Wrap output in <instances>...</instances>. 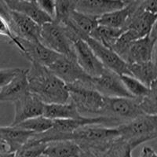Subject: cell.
Returning a JSON list of instances; mask_svg holds the SVG:
<instances>
[{"label":"cell","mask_w":157,"mask_h":157,"mask_svg":"<svg viewBox=\"0 0 157 157\" xmlns=\"http://www.w3.org/2000/svg\"><path fill=\"white\" fill-rule=\"evenodd\" d=\"M27 78L30 93L45 105L64 104L69 101L67 85L49 68L38 63H31Z\"/></svg>","instance_id":"6da1fadb"},{"label":"cell","mask_w":157,"mask_h":157,"mask_svg":"<svg viewBox=\"0 0 157 157\" xmlns=\"http://www.w3.org/2000/svg\"><path fill=\"white\" fill-rule=\"evenodd\" d=\"M120 137L134 149L142 143L153 140L157 136V115H143L118 126Z\"/></svg>","instance_id":"7a4b0ae2"},{"label":"cell","mask_w":157,"mask_h":157,"mask_svg":"<svg viewBox=\"0 0 157 157\" xmlns=\"http://www.w3.org/2000/svg\"><path fill=\"white\" fill-rule=\"evenodd\" d=\"M69 93V101L73 104L78 113L83 116L88 115L101 116L105 98L93 86L87 85H67Z\"/></svg>","instance_id":"3957f363"},{"label":"cell","mask_w":157,"mask_h":157,"mask_svg":"<svg viewBox=\"0 0 157 157\" xmlns=\"http://www.w3.org/2000/svg\"><path fill=\"white\" fill-rule=\"evenodd\" d=\"M143 115L137 98L105 97L101 116L110 118L118 127Z\"/></svg>","instance_id":"277c9868"},{"label":"cell","mask_w":157,"mask_h":157,"mask_svg":"<svg viewBox=\"0 0 157 157\" xmlns=\"http://www.w3.org/2000/svg\"><path fill=\"white\" fill-rule=\"evenodd\" d=\"M40 43L57 54L75 59L73 42L61 24L52 21L42 25Z\"/></svg>","instance_id":"5b68a950"},{"label":"cell","mask_w":157,"mask_h":157,"mask_svg":"<svg viewBox=\"0 0 157 157\" xmlns=\"http://www.w3.org/2000/svg\"><path fill=\"white\" fill-rule=\"evenodd\" d=\"M48 68L66 85L80 84L92 86V77L81 68L75 59L61 55Z\"/></svg>","instance_id":"8992f818"},{"label":"cell","mask_w":157,"mask_h":157,"mask_svg":"<svg viewBox=\"0 0 157 157\" xmlns=\"http://www.w3.org/2000/svg\"><path fill=\"white\" fill-rule=\"evenodd\" d=\"M156 40V26H155L149 35L131 42L121 58L127 64L152 61L155 59Z\"/></svg>","instance_id":"52a82bcc"},{"label":"cell","mask_w":157,"mask_h":157,"mask_svg":"<svg viewBox=\"0 0 157 157\" xmlns=\"http://www.w3.org/2000/svg\"><path fill=\"white\" fill-rule=\"evenodd\" d=\"M120 137L116 127L103 125H87L78 128L71 134L70 140L76 142L79 146L87 147L98 145Z\"/></svg>","instance_id":"ba28073f"},{"label":"cell","mask_w":157,"mask_h":157,"mask_svg":"<svg viewBox=\"0 0 157 157\" xmlns=\"http://www.w3.org/2000/svg\"><path fill=\"white\" fill-rule=\"evenodd\" d=\"M75 61L89 76H100L107 68H105L85 40L78 39L73 42Z\"/></svg>","instance_id":"9c48e42d"},{"label":"cell","mask_w":157,"mask_h":157,"mask_svg":"<svg viewBox=\"0 0 157 157\" xmlns=\"http://www.w3.org/2000/svg\"><path fill=\"white\" fill-rule=\"evenodd\" d=\"M91 84L94 89L105 97L132 98L123 86L120 75L109 69L100 76L91 78Z\"/></svg>","instance_id":"30bf717a"},{"label":"cell","mask_w":157,"mask_h":157,"mask_svg":"<svg viewBox=\"0 0 157 157\" xmlns=\"http://www.w3.org/2000/svg\"><path fill=\"white\" fill-rule=\"evenodd\" d=\"M83 40L87 43L105 68L120 75H130L127 63L112 49L105 47L90 37L85 38Z\"/></svg>","instance_id":"8fae6325"},{"label":"cell","mask_w":157,"mask_h":157,"mask_svg":"<svg viewBox=\"0 0 157 157\" xmlns=\"http://www.w3.org/2000/svg\"><path fill=\"white\" fill-rule=\"evenodd\" d=\"M10 25L18 39L29 42H40L42 26L27 16L11 10Z\"/></svg>","instance_id":"7c38bea8"},{"label":"cell","mask_w":157,"mask_h":157,"mask_svg":"<svg viewBox=\"0 0 157 157\" xmlns=\"http://www.w3.org/2000/svg\"><path fill=\"white\" fill-rule=\"evenodd\" d=\"M44 105L29 92L14 102V118L10 126H16L29 119L43 116Z\"/></svg>","instance_id":"4fadbf2b"},{"label":"cell","mask_w":157,"mask_h":157,"mask_svg":"<svg viewBox=\"0 0 157 157\" xmlns=\"http://www.w3.org/2000/svg\"><path fill=\"white\" fill-rule=\"evenodd\" d=\"M18 39L24 48V53L22 54L25 58L29 60L31 63H38L48 68L61 56V54L45 47L40 42L34 43L21 39Z\"/></svg>","instance_id":"5bb4252c"},{"label":"cell","mask_w":157,"mask_h":157,"mask_svg":"<svg viewBox=\"0 0 157 157\" xmlns=\"http://www.w3.org/2000/svg\"><path fill=\"white\" fill-rule=\"evenodd\" d=\"M156 20L157 14L144 10L139 4L129 19L124 30H130L137 39H141L151 33L156 26Z\"/></svg>","instance_id":"9a60e30c"},{"label":"cell","mask_w":157,"mask_h":157,"mask_svg":"<svg viewBox=\"0 0 157 157\" xmlns=\"http://www.w3.org/2000/svg\"><path fill=\"white\" fill-rule=\"evenodd\" d=\"M28 69L21 68L17 75L0 90V101L13 102L29 94V86L27 78Z\"/></svg>","instance_id":"2e32d148"},{"label":"cell","mask_w":157,"mask_h":157,"mask_svg":"<svg viewBox=\"0 0 157 157\" xmlns=\"http://www.w3.org/2000/svg\"><path fill=\"white\" fill-rule=\"evenodd\" d=\"M123 6L121 0H76L75 10L98 18Z\"/></svg>","instance_id":"e0dca14e"},{"label":"cell","mask_w":157,"mask_h":157,"mask_svg":"<svg viewBox=\"0 0 157 157\" xmlns=\"http://www.w3.org/2000/svg\"><path fill=\"white\" fill-rule=\"evenodd\" d=\"M36 134L16 126L0 127V141L4 143L10 152H15Z\"/></svg>","instance_id":"ac0fdd59"},{"label":"cell","mask_w":157,"mask_h":157,"mask_svg":"<svg viewBox=\"0 0 157 157\" xmlns=\"http://www.w3.org/2000/svg\"><path fill=\"white\" fill-rule=\"evenodd\" d=\"M6 2L11 10L27 16L41 26L53 21L38 6L35 1L6 0Z\"/></svg>","instance_id":"d6986e66"},{"label":"cell","mask_w":157,"mask_h":157,"mask_svg":"<svg viewBox=\"0 0 157 157\" xmlns=\"http://www.w3.org/2000/svg\"><path fill=\"white\" fill-rule=\"evenodd\" d=\"M139 4H129L121 9L102 15L98 18V25L124 30L129 19Z\"/></svg>","instance_id":"ffe728a7"},{"label":"cell","mask_w":157,"mask_h":157,"mask_svg":"<svg viewBox=\"0 0 157 157\" xmlns=\"http://www.w3.org/2000/svg\"><path fill=\"white\" fill-rule=\"evenodd\" d=\"M81 147L71 140L51 141L47 144L43 155L46 157H80Z\"/></svg>","instance_id":"44dd1931"},{"label":"cell","mask_w":157,"mask_h":157,"mask_svg":"<svg viewBox=\"0 0 157 157\" xmlns=\"http://www.w3.org/2000/svg\"><path fill=\"white\" fill-rule=\"evenodd\" d=\"M130 75L150 88L156 83L157 68L155 59L143 63L127 64Z\"/></svg>","instance_id":"7402d4cb"},{"label":"cell","mask_w":157,"mask_h":157,"mask_svg":"<svg viewBox=\"0 0 157 157\" xmlns=\"http://www.w3.org/2000/svg\"><path fill=\"white\" fill-rule=\"evenodd\" d=\"M43 116L51 120L80 119L82 116L71 101L64 104L44 105Z\"/></svg>","instance_id":"603a6c76"},{"label":"cell","mask_w":157,"mask_h":157,"mask_svg":"<svg viewBox=\"0 0 157 157\" xmlns=\"http://www.w3.org/2000/svg\"><path fill=\"white\" fill-rule=\"evenodd\" d=\"M124 30L98 25L90 33L89 37L108 48L112 49L113 45Z\"/></svg>","instance_id":"cb8c5ba5"},{"label":"cell","mask_w":157,"mask_h":157,"mask_svg":"<svg viewBox=\"0 0 157 157\" xmlns=\"http://www.w3.org/2000/svg\"><path fill=\"white\" fill-rule=\"evenodd\" d=\"M54 120H51L43 116H36L19 123L16 127L30 131L33 134H41L50 129Z\"/></svg>","instance_id":"d4e9b609"},{"label":"cell","mask_w":157,"mask_h":157,"mask_svg":"<svg viewBox=\"0 0 157 157\" xmlns=\"http://www.w3.org/2000/svg\"><path fill=\"white\" fill-rule=\"evenodd\" d=\"M123 86L134 98H141L148 94L150 88L140 82L134 77L129 75H120Z\"/></svg>","instance_id":"484cf974"},{"label":"cell","mask_w":157,"mask_h":157,"mask_svg":"<svg viewBox=\"0 0 157 157\" xmlns=\"http://www.w3.org/2000/svg\"><path fill=\"white\" fill-rule=\"evenodd\" d=\"M76 0H55V15L53 21L64 24L75 10Z\"/></svg>","instance_id":"4316f807"},{"label":"cell","mask_w":157,"mask_h":157,"mask_svg":"<svg viewBox=\"0 0 157 157\" xmlns=\"http://www.w3.org/2000/svg\"><path fill=\"white\" fill-rule=\"evenodd\" d=\"M46 146V143L39 142L30 138L23 146L14 152V155L17 157H39L43 155Z\"/></svg>","instance_id":"83f0119b"},{"label":"cell","mask_w":157,"mask_h":157,"mask_svg":"<svg viewBox=\"0 0 157 157\" xmlns=\"http://www.w3.org/2000/svg\"><path fill=\"white\" fill-rule=\"evenodd\" d=\"M141 111L145 115L156 116V83L150 87L147 95L141 98H137Z\"/></svg>","instance_id":"f1b7e54d"},{"label":"cell","mask_w":157,"mask_h":157,"mask_svg":"<svg viewBox=\"0 0 157 157\" xmlns=\"http://www.w3.org/2000/svg\"><path fill=\"white\" fill-rule=\"evenodd\" d=\"M0 36L8 38L11 41V43H13L19 49L21 53L23 54L24 48L22 47L21 43H20L18 38L15 36V34L13 32L9 22L2 16H0Z\"/></svg>","instance_id":"f546056e"},{"label":"cell","mask_w":157,"mask_h":157,"mask_svg":"<svg viewBox=\"0 0 157 157\" xmlns=\"http://www.w3.org/2000/svg\"><path fill=\"white\" fill-rule=\"evenodd\" d=\"M40 9L54 20L55 15V0H35Z\"/></svg>","instance_id":"4dcf8cb0"},{"label":"cell","mask_w":157,"mask_h":157,"mask_svg":"<svg viewBox=\"0 0 157 157\" xmlns=\"http://www.w3.org/2000/svg\"><path fill=\"white\" fill-rule=\"evenodd\" d=\"M20 69L21 68H19L0 69V87L2 88L6 84H7L17 75Z\"/></svg>","instance_id":"1f68e13d"},{"label":"cell","mask_w":157,"mask_h":157,"mask_svg":"<svg viewBox=\"0 0 157 157\" xmlns=\"http://www.w3.org/2000/svg\"><path fill=\"white\" fill-rule=\"evenodd\" d=\"M140 6L144 10L157 14V0H144Z\"/></svg>","instance_id":"d6a6232c"},{"label":"cell","mask_w":157,"mask_h":157,"mask_svg":"<svg viewBox=\"0 0 157 157\" xmlns=\"http://www.w3.org/2000/svg\"><path fill=\"white\" fill-rule=\"evenodd\" d=\"M11 10L8 6L6 0H0V16L3 17L8 22L10 21Z\"/></svg>","instance_id":"836d02e7"},{"label":"cell","mask_w":157,"mask_h":157,"mask_svg":"<svg viewBox=\"0 0 157 157\" xmlns=\"http://www.w3.org/2000/svg\"><path fill=\"white\" fill-rule=\"evenodd\" d=\"M139 157H157L155 152L150 147H144Z\"/></svg>","instance_id":"e575fe53"},{"label":"cell","mask_w":157,"mask_h":157,"mask_svg":"<svg viewBox=\"0 0 157 157\" xmlns=\"http://www.w3.org/2000/svg\"><path fill=\"white\" fill-rule=\"evenodd\" d=\"M124 6L129 5V4H139L144 0H121Z\"/></svg>","instance_id":"d590c367"},{"label":"cell","mask_w":157,"mask_h":157,"mask_svg":"<svg viewBox=\"0 0 157 157\" xmlns=\"http://www.w3.org/2000/svg\"><path fill=\"white\" fill-rule=\"evenodd\" d=\"M9 152V151H8L7 146L4 143H2V141H0V152Z\"/></svg>","instance_id":"8d00e7d4"},{"label":"cell","mask_w":157,"mask_h":157,"mask_svg":"<svg viewBox=\"0 0 157 157\" xmlns=\"http://www.w3.org/2000/svg\"><path fill=\"white\" fill-rule=\"evenodd\" d=\"M13 152H0V157H13Z\"/></svg>","instance_id":"74e56055"},{"label":"cell","mask_w":157,"mask_h":157,"mask_svg":"<svg viewBox=\"0 0 157 157\" xmlns=\"http://www.w3.org/2000/svg\"><path fill=\"white\" fill-rule=\"evenodd\" d=\"M39 157H46V156H45V155H40Z\"/></svg>","instance_id":"f35d334b"},{"label":"cell","mask_w":157,"mask_h":157,"mask_svg":"<svg viewBox=\"0 0 157 157\" xmlns=\"http://www.w3.org/2000/svg\"><path fill=\"white\" fill-rule=\"evenodd\" d=\"M25 1H35V0H25Z\"/></svg>","instance_id":"ab89813d"}]
</instances>
